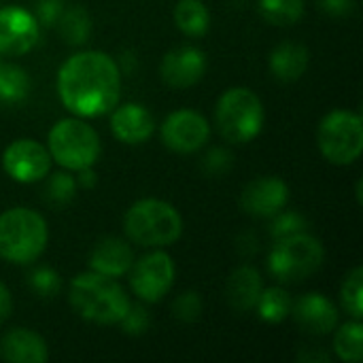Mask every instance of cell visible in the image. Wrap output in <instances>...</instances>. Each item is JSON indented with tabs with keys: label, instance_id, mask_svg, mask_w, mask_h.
<instances>
[{
	"label": "cell",
	"instance_id": "obj_1",
	"mask_svg": "<svg viewBox=\"0 0 363 363\" xmlns=\"http://www.w3.org/2000/svg\"><path fill=\"white\" fill-rule=\"evenodd\" d=\"M57 94L74 117H102L119 104L121 70L102 51H79L62 64Z\"/></svg>",
	"mask_w": 363,
	"mask_h": 363
},
{
	"label": "cell",
	"instance_id": "obj_2",
	"mask_svg": "<svg viewBox=\"0 0 363 363\" xmlns=\"http://www.w3.org/2000/svg\"><path fill=\"white\" fill-rule=\"evenodd\" d=\"M68 300L79 317L96 325H119L130 308L123 287L113 277L94 270L72 279Z\"/></svg>",
	"mask_w": 363,
	"mask_h": 363
},
{
	"label": "cell",
	"instance_id": "obj_3",
	"mask_svg": "<svg viewBox=\"0 0 363 363\" xmlns=\"http://www.w3.org/2000/svg\"><path fill=\"white\" fill-rule=\"evenodd\" d=\"M123 230L132 242L162 249L181 238L183 219L172 204L157 198H145L130 206L123 217Z\"/></svg>",
	"mask_w": 363,
	"mask_h": 363
},
{
	"label": "cell",
	"instance_id": "obj_4",
	"mask_svg": "<svg viewBox=\"0 0 363 363\" xmlns=\"http://www.w3.org/2000/svg\"><path fill=\"white\" fill-rule=\"evenodd\" d=\"M47 221L32 208H9L0 215V257L11 264H30L45 251Z\"/></svg>",
	"mask_w": 363,
	"mask_h": 363
},
{
	"label": "cell",
	"instance_id": "obj_5",
	"mask_svg": "<svg viewBox=\"0 0 363 363\" xmlns=\"http://www.w3.org/2000/svg\"><path fill=\"white\" fill-rule=\"evenodd\" d=\"M215 121L228 143L245 145L264 128V104L249 87H232L223 91L215 108Z\"/></svg>",
	"mask_w": 363,
	"mask_h": 363
},
{
	"label": "cell",
	"instance_id": "obj_6",
	"mask_svg": "<svg viewBox=\"0 0 363 363\" xmlns=\"http://www.w3.org/2000/svg\"><path fill=\"white\" fill-rule=\"evenodd\" d=\"M47 149L51 160H55L66 170L94 166L102 151L98 132L77 117L62 119L51 128Z\"/></svg>",
	"mask_w": 363,
	"mask_h": 363
},
{
	"label": "cell",
	"instance_id": "obj_7",
	"mask_svg": "<svg viewBox=\"0 0 363 363\" xmlns=\"http://www.w3.org/2000/svg\"><path fill=\"white\" fill-rule=\"evenodd\" d=\"M323 257V245L315 236L300 232L277 240L268 257V268L279 283H300L321 268Z\"/></svg>",
	"mask_w": 363,
	"mask_h": 363
},
{
	"label": "cell",
	"instance_id": "obj_8",
	"mask_svg": "<svg viewBox=\"0 0 363 363\" xmlns=\"http://www.w3.org/2000/svg\"><path fill=\"white\" fill-rule=\"evenodd\" d=\"M317 143L323 157L336 166H349L359 160L363 149V121L357 113L332 111L317 130Z\"/></svg>",
	"mask_w": 363,
	"mask_h": 363
},
{
	"label": "cell",
	"instance_id": "obj_9",
	"mask_svg": "<svg viewBox=\"0 0 363 363\" xmlns=\"http://www.w3.org/2000/svg\"><path fill=\"white\" fill-rule=\"evenodd\" d=\"M130 285L143 302H160L174 283V262L164 251H153L132 264Z\"/></svg>",
	"mask_w": 363,
	"mask_h": 363
},
{
	"label": "cell",
	"instance_id": "obj_10",
	"mask_svg": "<svg viewBox=\"0 0 363 363\" xmlns=\"http://www.w3.org/2000/svg\"><path fill=\"white\" fill-rule=\"evenodd\" d=\"M4 172L17 183H36L49 174L51 155L49 149L43 147L34 138H17L2 153Z\"/></svg>",
	"mask_w": 363,
	"mask_h": 363
},
{
	"label": "cell",
	"instance_id": "obj_11",
	"mask_svg": "<svg viewBox=\"0 0 363 363\" xmlns=\"http://www.w3.org/2000/svg\"><path fill=\"white\" fill-rule=\"evenodd\" d=\"M211 125L204 115L191 108L170 113L162 123V140L174 153H194L208 143Z\"/></svg>",
	"mask_w": 363,
	"mask_h": 363
},
{
	"label": "cell",
	"instance_id": "obj_12",
	"mask_svg": "<svg viewBox=\"0 0 363 363\" xmlns=\"http://www.w3.org/2000/svg\"><path fill=\"white\" fill-rule=\"evenodd\" d=\"M40 40V23L36 17L17 6L9 4L0 9V53L23 55L32 51Z\"/></svg>",
	"mask_w": 363,
	"mask_h": 363
},
{
	"label": "cell",
	"instance_id": "obj_13",
	"mask_svg": "<svg viewBox=\"0 0 363 363\" xmlns=\"http://www.w3.org/2000/svg\"><path fill=\"white\" fill-rule=\"evenodd\" d=\"M204 72H206V55L194 45L170 49L160 64V74L164 83L174 89H187L196 85L204 77Z\"/></svg>",
	"mask_w": 363,
	"mask_h": 363
},
{
	"label": "cell",
	"instance_id": "obj_14",
	"mask_svg": "<svg viewBox=\"0 0 363 363\" xmlns=\"http://www.w3.org/2000/svg\"><path fill=\"white\" fill-rule=\"evenodd\" d=\"M289 187L279 177H259L240 194V208L251 217H274L285 208Z\"/></svg>",
	"mask_w": 363,
	"mask_h": 363
},
{
	"label": "cell",
	"instance_id": "obj_15",
	"mask_svg": "<svg viewBox=\"0 0 363 363\" xmlns=\"http://www.w3.org/2000/svg\"><path fill=\"white\" fill-rule=\"evenodd\" d=\"M291 315L302 332L313 336H328L338 325L336 306L321 294H306L291 306Z\"/></svg>",
	"mask_w": 363,
	"mask_h": 363
},
{
	"label": "cell",
	"instance_id": "obj_16",
	"mask_svg": "<svg viewBox=\"0 0 363 363\" xmlns=\"http://www.w3.org/2000/svg\"><path fill=\"white\" fill-rule=\"evenodd\" d=\"M111 130L117 140L125 145H140L153 136L155 119L143 104L125 102L111 111Z\"/></svg>",
	"mask_w": 363,
	"mask_h": 363
},
{
	"label": "cell",
	"instance_id": "obj_17",
	"mask_svg": "<svg viewBox=\"0 0 363 363\" xmlns=\"http://www.w3.org/2000/svg\"><path fill=\"white\" fill-rule=\"evenodd\" d=\"M0 357L9 363H45L49 349L40 334L15 328L0 338Z\"/></svg>",
	"mask_w": 363,
	"mask_h": 363
},
{
	"label": "cell",
	"instance_id": "obj_18",
	"mask_svg": "<svg viewBox=\"0 0 363 363\" xmlns=\"http://www.w3.org/2000/svg\"><path fill=\"white\" fill-rule=\"evenodd\" d=\"M89 270L119 279L123 277L132 264H134V253L130 249V245H125V240L121 238H102L89 255Z\"/></svg>",
	"mask_w": 363,
	"mask_h": 363
},
{
	"label": "cell",
	"instance_id": "obj_19",
	"mask_svg": "<svg viewBox=\"0 0 363 363\" xmlns=\"http://www.w3.org/2000/svg\"><path fill=\"white\" fill-rule=\"evenodd\" d=\"M264 291V283L259 272L253 266H240L236 268L225 285V298L228 304L236 313H249L255 308L259 296Z\"/></svg>",
	"mask_w": 363,
	"mask_h": 363
},
{
	"label": "cell",
	"instance_id": "obj_20",
	"mask_svg": "<svg viewBox=\"0 0 363 363\" xmlns=\"http://www.w3.org/2000/svg\"><path fill=\"white\" fill-rule=\"evenodd\" d=\"M308 49L300 43H281L279 47L272 49L270 53V70L272 74L283 81V83H291V81H298L306 68H308Z\"/></svg>",
	"mask_w": 363,
	"mask_h": 363
},
{
	"label": "cell",
	"instance_id": "obj_21",
	"mask_svg": "<svg viewBox=\"0 0 363 363\" xmlns=\"http://www.w3.org/2000/svg\"><path fill=\"white\" fill-rule=\"evenodd\" d=\"M174 21L183 34L202 36L211 26V13L202 0H179L174 6Z\"/></svg>",
	"mask_w": 363,
	"mask_h": 363
},
{
	"label": "cell",
	"instance_id": "obj_22",
	"mask_svg": "<svg viewBox=\"0 0 363 363\" xmlns=\"http://www.w3.org/2000/svg\"><path fill=\"white\" fill-rule=\"evenodd\" d=\"M291 306H294L291 296L281 287L264 289L257 304H255L259 319H264L266 323H272V325L283 323L291 315Z\"/></svg>",
	"mask_w": 363,
	"mask_h": 363
},
{
	"label": "cell",
	"instance_id": "obj_23",
	"mask_svg": "<svg viewBox=\"0 0 363 363\" xmlns=\"http://www.w3.org/2000/svg\"><path fill=\"white\" fill-rule=\"evenodd\" d=\"M363 325L362 321H351L345 323L336 330L334 334V351L338 359L347 363H359L363 357Z\"/></svg>",
	"mask_w": 363,
	"mask_h": 363
},
{
	"label": "cell",
	"instance_id": "obj_24",
	"mask_svg": "<svg viewBox=\"0 0 363 363\" xmlns=\"http://www.w3.org/2000/svg\"><path fill=\"white\" fill-rule=\"evenodd\" d=\"M30 94V77L21 66L0 64V102L17 104Z\"/></svg>",
	"mask_w": 363,
	"mask_h": 363
},
{
	"label": "cell",
	"instance_id": "obj_25",
	"mask_svg": "<svg viewBox=\"0 0 363 363\" xmlns=\"http://www.w3.org/2000/svg\"><path fill=\"white\" fill-rule=\"evenodd\" d=\"M60 34L68 45H83L91 34V17L83 6H70L62 11L60 19Z\"/></svg>",
	"mask_w": 363,
	"mask_h": 363
},
{
	"label": "cell",
	"instance_id": "obj_26",
	"mask_svg": "<svg viewBox=\"0 0 363 363\" xmlns=\"http://www.w3.org/2000/svg\"><path fill=\"white\" fill-rule=\"evenodd\" d=\"M262 17L272 26H291L304 15V0H257Z\"/></svg>",
	"mask_w": 363,
	"mask_h": 363
},
{
	"label": "cell",
	"instance_id": "obj_27",
	"mask_svg": "<svg viewBox=\"0 0 363 363\" xmlns=\"http://www.w3.org/2000/svg\"><path fill=\"white\" fill-rule=\"evenodd\" d=\"M340 302L342 308L357 321L363 319V268L355 266L340 287Z\"/></svg>",
	"mask_w": 363,
	"mask_h": 363
},
{
	"label": "cell",
	"instance_id": "obj_28",
	"mask_svg": "<svg viewBox=\"0 0 363 363\" xmlns=\"http://www.w3.org/2000/svg\"><path fill=\"white\" fill-rule=\"evenodd\" d=\"M306 230H308V221L300 213H296V211L283 213L281 211V213L274 215L270 234H272L274 240H279V238H285V236H291V234H300V232H306Z\"/></svg>",
	"mask_w": 363,
	"mask_h": 363
},
{
	"label": "cell",
	"instance_id": "obj_29",
	"mask_svg": "<svg viewBox=\"0 0 363 363\" xmlns=\"http://www.w3.org/2000/svg\"><path fill=\"white\" fill-rule=\"evenodd\" d=\"M77 181L68 172H55L47 183V198L53 204H66L74 198Z\"/></svg>",
	"mask_w": 363,
	"mask_h": 363
},
{
	"label": "cell",
	"instance_id": "obj_30",
	"mask_svg": "<svg viewBox=\"0 0 363 363\" xmlns=\"http://www.w3.org/2000/svg\"><path fill=\"white\" fill-rule=\"evenodd\" d=\"M30 287L40 298H53L60 291V287H62L60 274L55 270H51V268H45V266L43 268H36L30 274Z\"/></svg>",
	"mask_w": 363,
	"mask_h": 363
},
{
	"label": "cell",
	"instance_id": "obj_31",
	"mask_svg": "<svg viewBox=\"0 0 363 363\" xmlns=\"http://www.w3.org/2000/svg\"><path fill=\"white\" fill-rule=\"evenodd\" d=\"M172 311H174L177 319H181L185 323H194L202 315V298L196 291H185L174 300Z\"/></svg>",
	"mask_w": 363,
	"mask_h": 363
},
{
	"label": "cell",
	"instance_id": "obj_32",
	"mask_svg": "<svg viewBox=\"0 0 363 363\" xmlns=\"http://www.w3.org/2000/svg\"><path fill=\"white\" fill-rule=\"evenodd\" d=\"M119 325H121V330H123L125 334H130V336H140V334H145V332L149 330L151 317H149V313H147L143 306H132V304H130V308H128V313L123 315V319L119 321Z\"/></svg>",
	"mask_w": 363,
	"mask_h": 363
},
{
	"label": "cell",
	"instance_id": "obj_33",
	"mask_svg": "<svg viewBox=\"0 0 363 363\" xmlns=\"http://www.w3.org/2000/svg\"><path fill=\"white\" fill-rule=\"evenodd\" d=\"M64 11V2L62 0H38L36 2V21L43 26H55L60 15Z\"/></svg>",
	"mask_w": 363,
	"mask_h": 363
},
{
	"label": "cell",
	"instance_id": "obj_34",
	"mask_svg": "<svg viewBox=\"0 0 363 363\" xmlns=\"http://www.w3.org/2000/svg\"><path fill=\"white\" fill-rule=\"evenodd\" d=\"M232 166V153L221 149V147H215L208 151V155L204 157V168L211 172V174H221L225 172L228 168Z\"/></svg>",
	"mask_w": 363,
	"mask_h": 363
},
{
	"label": "cell",
	"instance_id": "obj_35",
	"mask_svg": "<svg viewBox=\"0 0 363 363\" xmlns=\"http://www.w3.org/2000/svg\"><path fill=\"white\" fill-rule=\"evenodd\" d=\"M319 6L328 15H349L353 11V0H319Z\"/></svg>",
	"mask_w": 363,
	"mask_h": 363
},
{
	"label": "cell",
	"instance_id": "obj_36",
	"mask_svg": "<svg viewBox=\"0 0 363 363\" xmlns=\"http://www.w3.org/2000/svg\"><path fill=\"white\" fill-rule=\"evenodd\" d=\"M11 311H13L11 294H9V289L0 283V323H4V321L11 317Z\"/></svg>",
	"mask_w": 363,
	"mask_h": 363
},
{
	"label": "cell",
	"instance_id": "obj_37",
	"mask_svg": "<svg viewBox=\"0 0 363 363\" xmlns=\"http://www.w3.org/2000/svg\"><path fill=\"white\" fill-rule=\"evenodd\" d=\"M77 172H79L77 183H79L81 187L89 189V187H94V185H96V172L91 170V166H89V168H81V170H77Z\"/></svg>",
	"mask_w": 363,
	"mask_h": 363
}]
</instances>
